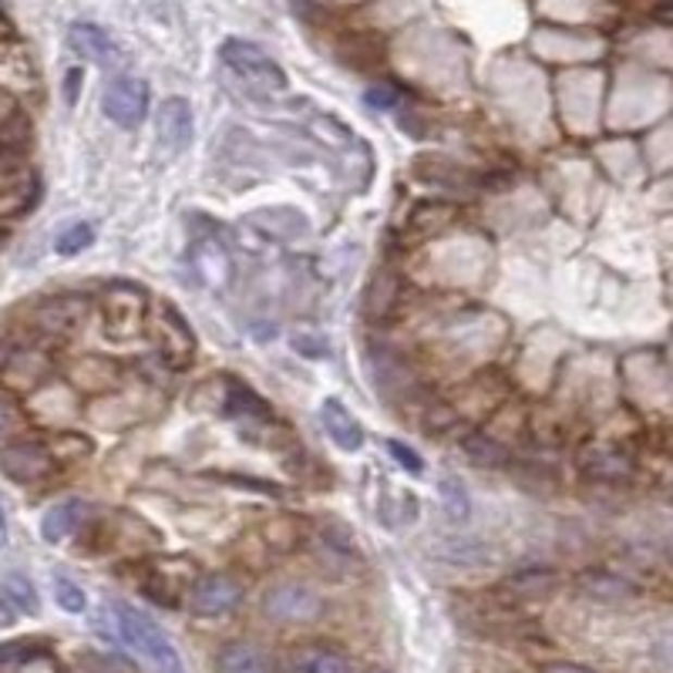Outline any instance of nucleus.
<instances>
[{
  "label": "nucleus",
  "instance_id": "f8f14e48",
  "mask_svg": "<svg viewBox=\"0 0 673 673\" xmlns=\"http://www.w3.org/2000/svg\"><path fill=\"white\" fill-rule=\"evenodd\" d=\"M216 673H276V666L263 647L233 640L216 653Z\"/></svg>",
  "mask_w": 673,
  "mask_h": 673
},
{
  "label": "nucleus",
  "instance_id": "ddd939ff",
  "mask_svg": "<svg viewBox=\"0 0 673 673\" xmlns=\"http://www.w3.org/2000/svg\"><path fill=\"white\" fill-rule=\"evenodd\" d=\"M576 589L586 599H596V603H623V599L636 596V586L626 576H616L610 570H586V573H579Z\"/></svg>",
  "mask_w": 673,
  "mask_h": 673
},
{
  "label": "nucleus",
  "instance_id": "4be33fe9",
  "mask_svg": "<svg viewBox=\"0 0 673 673\" xmlns=\"http://www.w3.org/2000/svg\"><path fill=\"white\" fill-rule=\"evenodd\" d=\"M438 495H441V506H445V512H448L454 522H465V519H469L472 502H469V491H465V485H462V482L451 478V475H445V478L438 482Z\"/></svg>",
  "mask_w": 673,
  "mask_h": 673
},
{
  "label": "nucleus",
  "instance_id": "0eeeda50",
  "mask_svg": "<svg viewBox=\"0 0 673 673\" xmlns=\"http://www.w3.org/2000/svg\"><path fill=\"white\" fill-rule=\"evenodd\" d=\"M54 454L38 441H11L0 448V472L17 485H38L51 475Z\"/></svg>",
  "mask_w": 673,
  "mask_h": 673
},
{
  "label": "nucleus",
  "instance_id": "a211bd4d",
  "mask_svg": "<svg viewBox=\"0 0 673 673\" xmlns=\"http://www.w3.org/2000/svg\"><path fill=\"white\" fill-rule=\"evenodd\" d=\"M226 414H229V417H242V421H273V408H270L257 391H250L246 384L229 387Z\"/></svg>",
  "mask_w": 673,
  "mask_h": 673
},
{
  "label": "nucleus",
  "instance_id": "39448f33",
  "mask_svg": "<svg viewBox=\"0 0 673 673\" xmlns=\"http://www.w3.org/2000/svg\"><path fill=\"white\" fill-rule=\"evenodd\" d=\"M242 603V583L236 576H226V573H205L199 576L189 593H186V607L192 616H202V620H216V616H226L233 613L236 607Z\"/></svg>",
  "mask_w": 673,
  "mask_h": 673
},
{
  "label": "nucleus",
  "instance_id": "4468645a",
  "mask_svg": "<svg viewBox=\"0 0 673 673\" xmlns=\"http://www.w3.org/2000/svg\"><path fill=\"white\" fill-rule=\"evenodd\" d=\"M192 263H196V273L212 283V287H226L229 276H233V263H229V253L223 250L220 242L212 239H202L192 246Z\"/></svg>",
  "mask_w": 673,
  "mask_h": 673
},
{
  "label": "nucleus",
  "instance_id": "9b49d317",
  "mask_svg": "<svg viewBox=\"0 0 673 673\" xmlns=\"http://www.w3.org/2000/svg\"><path fill=\"white\" fill-rule=\"evenodd\" d=\"M192 138V109L186 98H165L159 112V141L169 152H183Z\"/></svg>",
  "mask_w": 673,
  "mask_h": 673
},
{
  "label": "nucleus",
  "instance_id": "b1692460",
  "mask_svg": "<svg viewBox=\"0 0 673 673\" xmlns=\"http://www.w3.org/2000/svg\"><path fill=\"white\" fill-rule=\"evenodd\" d=\"M78 316H85V300L82 303L78 300H54L51 307L41 310V324H45V331H67Z\"/></svg>",
  "mask_w": 673,
  "mask_h": 673
},
{
  "label": "nucleus",
  "instance_id": "473e14b6",
  "mask_svg": "<svg viewBox=\"0 0 673 673\" xmlns=\"http://www.w3.org/2000/svg\"><path fill=\"white\" fill-rule=\"evenodd\" d=\"M14 623V610L8 607V599H0V630Z\"/></svg>",
  "mask_w": 673,
  "mask_h": 673
},
{
  "label": "nucleus",
  "instance_id": "7c9ffc66",
  "mask_svg": "<svg viewBox=\"0 0 673 673\" xmlns=\"http://www.w3.org/2000/svg\"><path fill=\"white\" fill-rule=\"evenodd\" d=\"M14 428H17V408L8 398H0V435H11Z\"/></svg>",
  "mask_w": 673,
  "mask_h": 673
},
{
  "label": "nucleus",
  "instance_id": "393cba45",
  "mask_svg": "<svg viewBox=\"0 0 673 673\" xmlns=\"http://www.w3.org/2000/svg\"><path fill=\"white\" fill-rule=\"evenodd\" d=\"M91 242H95V223H75V226H67L58 236V253L61 257H75V253L88 250Z\"/></svg>",
  "mask_w": 673,
  "mask_h": 673
},
{
  "label": "nucleus",
  "instance_id": "f257e3e1",
  "mask_svg": "<svg viewBox=\"0 0 673 673\" xmlns=\"http://www.w3.org/2000/svg\"><path fill=\"white\" fill-rule=\"evenodd\" d=\"M115 616H119V633H122V640H125L135 653H141L146 660H152L162 673H186L179 650L172 647L169 636H165L146 613L135 610V607L119 603V607H115Z\"/></svg>",
  "mask_w": 673,
  "mask_h": 673
},
{
  "label": "nucleus",
  "instance_id": "c756f323",
  "mask_svg": "<svg viewBox=\"0 0 673 673\" xmlns=\"http://www.w3.org/2000/svg\"><path fill=\"white\" fill-rule=\"evenodd\" d=\"M27 657H30V647H27V644H4V647H0V663H8V666L24 663Z\"/></svg>",
  "mask_w": 673,
  "mask_h": 673
},
{
  "label": "nucleus",
  "instance_id": "20e7f679",
  "mask_svg": "<svg viewBox=\"0 0 673 673\" xmlns=\"http://www.w3.org/2000/svg\"><path fill=\"white\" fill-rule=\"evenodd\" d=\"M152 337L159 347V358L169 367H186L192 364V353H196V337L186 316L175 310L169 300H159L152 307Z\"/></svg>",
  "mask_w": 673,
  "mask_h": 673
},
{
  "label": "nucleus",
  "instance_id": "5701e85b",
  "mask_svg": "<svg viewBox=\"0 0 673 673\" xmlns=\"http://www.w3.org/2000/svg\"><path fill=\"white\" fill-rule=\"evenodd\" d=\"M586 472L593 478H599V482H620V478L630 475V462H626L623 454H616V451H593Z\"/></svg>",
  "mask_w": 673,
  "mask_h": 673
},
{
  "label": "nucleus",
  "instance_id": "a878e982",
  "mask_svg": "<svg viewBox=\"0 0 673 673\" xmlns=\"http://www.w3.org/2000/svg\"><path fill=\"white\" fill-rule=\"evenodd\" d=\"M54 599L64 613H85L88 610V596L78 583H71L67 576H54Z\"/></svg>",
  "mask_w": 673,
  "mask_h": 673
},
{
  "label": "nucleus",
  "instance_id": "1a4fd4ad",
  "mask_svg": "<svg viewBox=\"0 0 673 673\" xmlns=\"http://www.w3.org/2000/svg\"><path fill=\"white\" fill-rule=\"evenodd\" d=\"M71 48H75L82 58L101 64V67H115L122 64V48L112 41L109 30H101L98 24H71V34H67Z\"/></svg>",
  "mask_w": 673,
  "mask_h": 673
},
{
  "label": "nucleus",
  "instance_id": "dca6fc26",
  "mask_svg": "<svg viewBox=\"0 0 673 673\" xmlns=\"http://www.w3.org/2000/svg\"><path fill=\"white\" fill-rule=\"evenodd\" d=\"M290 673H350V663L331 647H300L290 657Z\"/></svg>",
  "mask_w": 673,
  "mask_h": 673
},
{
  "label": "nucleus",
  "instance_id": "c85d7f7f",
  "mask_svg": "<svg viewBox=\"0 0 673 673\" xmlns=\"http://www.w3.org/2000/svg\"><path fill=\"white\" fill-rule=\"evenodd\" d=\"M364 101L371 104V109H391V104L398 101V91H395L391 85H374V88L364 95Z\"/></svg>",
  "mask_w": 673,
  "mask_h": 673
},
{
  "label": "nucleus",
  "instance_id": "bb28decb",
  "mask_svg": "<svg viewBox=\"0 0 673 673\" xmlns=\"http://www.w3.org/2000/svg\"><path fill=\"white\" fill-rule=\"evenodd\" d=\"M4 589H8V596L14 599V603L24 610V613H38V593H34V586L21 576V573H11L8 579H4Z\"/></svg>",
  "mask_w": 673,
  "mask_h": 673
},
{
  "label": "nucleus",
  "instance_id": "f3484780",
  "mask_svg": "<svg viewBox=\"0 0 673 673\" xmlns=\"http://www.w3.org/2000/svg\"><path fill=\"white\" fill-rule=\"evenodd\" d=\"M417 175L424 183H435V186H448V189H469L475 179L454 162H445V159H417Z\"/></svg>",
  "mask_w": 673,
  "mask_h": 673
},
{
  "label": "nucleus",
  "instance_id": "412c9836",
  "mask_svg": "<svg viewBox=\"0 0 673 673\" xmlns=\"http://www.w3.org/2000/svg\"><path fill=\"white\" fill-rule=\"evenodd\" d=\"M465 454L472 458L475 465H485V469H499V465L509 462V448L499 438H488V435L465 438Z\"/></svg>",
  "mask_w": 673,
  "mask_h": 673
},
{
  "label": "nucleus",
  "instance_id": "6ab92c4d",
  "mask_svg": "<svg viewBox=\"0 0 673 673\" xmlns=\"http://www.w3.org/2000/svg\"><path fill=\"white\" fill-rule=\"evenodd\" d=\"M559 583V576L552 570H522L515 576H509L502 583V589H509L512 596H522V599H539L546 593H552Z\"/></svg>",
  "mask_w": 673,
  "mask_h": 673
},
{
  "label": "nucleus",
  "instance_id": "cd10ccee",
  "mask_svg": "<svg viewBox=\"0 0 673 673\" xmlns=\"http://www.w3.org/2000/svg\"><path fill=\"white\" fill-rule=\"evenodd\" d=\"M387 451L395 454V462H401L411 475H421V454H414L408 445H401V441H387Z\"/></svg>",
  "mask_w": 673,
  "mask_h": 673
},
{
  "label": "nucleus",
  "instance_id": "2eb2a0df",
  "mask_svg": "<svg viewBox=\"0 0 673 673\" xmlns=\"http://www.w3.org/2000/svg\"><path fill=\"white\" fill-rule=\"evenodd\" d=\"M85 512H88L85 502H58L54 509H48L45 519H41V536H45V543L58 546V543H64L67 536H75V528L82 525Z\"/></svg>",
  "mask_w": 673,
  "mask_h": 673
},
{
  "label": "nucleus",
  "instance_id": "f03ea898",
  "mask_svg": "<svg viewBox=\"0 0 673 673\" xmlns=\"http://www.w3.org/2000/svg\"><path fill=\"white\" fill-rule=\"evenodd\" d=\"M220 58L223 64L233 71L236 78H242L250 88L257 91H283L287 88V75H283V67L263 51L257 48L253 41H239V38H229L223 48H220Z\"/></svg>",
  "mask_w": 673,
  "mask_h": 673
},
{
  "label": "nucleus",
  "instance_id": "72a5a7b5",
  "mask_svg": "<svg viewBox=\"0 0 673 673\" xmlns=\"http://www.w3.org/2000/svg\"><path fill=\"white\" fill-rule=\"evenodd\" d=\"M364 673H387V670H377V666H371V670H364Z\"/></svg>",
  "mask_w": 673,
  "mask_h": 673
},
{
  "label": "nucleus",
  "instance_id": "9d476101",
  "mask_svg": "<svg viewBox=\"0 0 673 673\" xmlns=\"http://www.w3.org/2000/svg\"><path fill=\"white\" fill-rule=\"evenodd\" d=\"M321 421L327 438L340 448V451H361L364 448V424L353 417L337 398H327L321 404Z\"/></svg>",
  "mask_w": 673,
  "mask_h": 673
},
{
  "label": "nucleus",
  "instance_id": "2f4dec72",
  "mask_svg": "<svg viewBox=\"0 0 673 673\" xmlns=\"http://www.w3.org/2000/svg\"><path fill=\"white\" fill-rule=\"evenodd\" d=\"M543 673H596L589 666H579V663H565V660H552V663H543L539 666Z\"/></svg>",
  "mask_w": 673,
  "mask_h": 673
},
{
  "label": "nucleus",
  "instance_id": "7ed1b4c3",
  "mask_svg": "<svg viewBox=\"0 0 673 673\" xmlns=\"http://www.w3.org/2000/svg\"><path fill=\"white\" fill-rule=\"evenodd\" d=\"M324 596L316 593L313 586L307 583H276L266 589L263 596V613L276 623H287V626H307V623H316L324 616Z\"/></svg>",
  "mask_w": 673,
  "mask_h": 673
},
{
  "label": "nucleus",
  "instance_id": "6e6552de",
  "mask_svg": "<svg viewBox=\"0 0 673 673\" xmlns=\"http://www.w3.org/2000/svg\"><path fill=\"white\" fill-rule=\"evenodd\" d=\"M146 294L132 283H115V287L104 294V331L112 337H132L138 334L141 321H146Z\"/></svg>",
  "mask_w": 673,
  "mask_h": 673
},
{
  "label": "nucleus",
  "instance_id": "423d86ee",
  "mask_svg": "<svg viewBox=\"0 0 673 673\" xmlns=\"http://www.w3.org/2000/svg\"><path fill=\"white\" fill-rule=\"evenodd\" d=\"M101 109L119 128H138L149 115V85L138 78H115L101 98Z\"/></svg>",
  "mask_w": 673,
  "mask_h": 673
},
{
  "label": "nucleus",
  "instance_id": "aec40b11",
  "mask_svg": "<svg viewBox=\"0 0 673 673\" xmlns=\"http://www.w3.org/2000/svg\"><path fill=\"white\" fill-rule=\"evenodd\" d=\"M398 297H401V279H398V273H391V270L377 273V279L371 283V294H367V313H371V316H387V313L395 310Z\"/></svg>",
  "mask_w": 673,
  "mask_h": 673
}]
</instances>
